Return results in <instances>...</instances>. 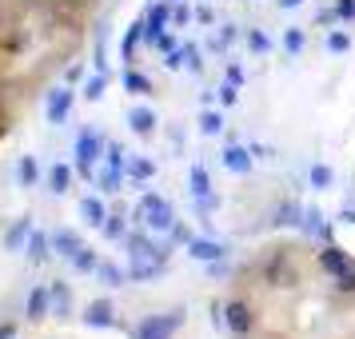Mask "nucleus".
Returning <instances> with one entry per match:
<instances>
[{"label":"nucleus","instance_id":"obj_11","mask_svg":"<svg viewBox=\"0 0 355 339\" xmlns=\"http://www.w3.org/2000/svg\"><path fill=\"white\" fill-rule=\"evenodd\" d=\"M279 4H288V8H295V4H300V0H279Z\"/></svg>","mask_w":355,"mask_h":339},{"label":"nucleus","instance_id":"obj_9","mask_svg":"<svg viewBox=\"0 0 355 339\" xmlns=\"http://www.w3.org/2000/svg\"><path fill=\"white\" fill-rule=\"evenodd\" d=\"M339 17H355V0H339Z\"/></svg>","mask_w":355,"mask_h":339},{"label":"nucleus","instance_id":"obj_7","mask_svg":"<svg viewBox=\"0 0 355 339\" xmlns=\"http://www.w3.org/2000/svg\"><path fill=\"white\" fill-rule=\"evenodd\" d=\"M284 44H288V52H300V49H304V36H300V33H288V36H284Z\"/></svg>","mask_w":355,"mask_h":339},{"label":"nucleus","instance_id":"obj_10","mask_svg":"<svg viewBox=\"0 0 355 339\" xmlns=\"http://www.w3.org/2000/svg\"><path fill=\"white\" fill-rule=\"evenodd\" d=\"M252 49L263 52V49H268V36H263V33H252Z\"/></svg>","mask_w":355,"mask_h":339},{"label":"nucleus","instance_id":"obj_3","mask_svg":"<svg viewBox=\"0 0 355 339\" xmlns=\"http://www.w3.org/2000/svg\"><path fill=\"white\" fill-rule=\"evenodd\" d=\"M320 268L327 275H336V279H339V275L352 272L355 263H352V256H347V252H339V247H323V252H320Z\"/></svg>","mask_w":355,"mask_h":339},{"label":"nucleus","instance_id":"obj_4","mask_svg":"<svg viewBox=\"0 0 355 339\" xmlns=\"http://www.w3.org/2000/svg\"><path fill=\"white\" fill-rule=\"evenodd\" d=\"M224 156H227V164H232V168H236V172H248V156H243L240 148H227Z\"/></svg>","mask_w":355,"mask_h":339},{"label":"nucleus","instance_id":"obj_2","mask_svg":"<svg viewBox=\"0 0 355 339\" xmlns=\"http://www.w3.org/2000/svg\"><path fill=\"white\" fill-rule=\"evenodd\" d=\"M224 323L236 331V336H252L256 331V307L248 299H227L224 304Z\"/></svg>","mask_w":355,"mask_h":339},{"label":"nucleus","instance_id":"obj_5","mask_svg":"<svg viewBox=\"0 0 355 339\" xmlns=\"http://www.w3.org/2000/svg\"><path fill=\"white\" fill-rule=\"evenodd\" d=\"M311 184H315V188H327V184H331V168L315 164V168H311Z\"/></svg>","mask_w":355,"mask_h":339},{"label":"nucleus","instance_id":"obj_1","mask_svg":"<svg viewBox=\"0 0 355 339\" xmlns=\"http://www.w3.org/2000/svg\"><path fill=\"white\" fill-rule=\"evenodd\" d=\"M84 36L80 0H0V140Z\"/></svg>","mask_w":355,"mask_h":339},{"label":"nucleus","instance_id":"obj_6","mask_svg":"<svg viewBox=\"0 0 355 339\" xmlns=\"http://www.w3.org/2000/svg\"><path fill=\"white\" fill-rule=\"evenodd\" d=\"M327 44H331V52H347V49H352V40H347L343 33H336L331 40H327Z\"/></svg>","mask_w":355,"mask_h":339},{"label":"nucleus","instance_id":"obj_8","mask_svg":"<svg viewBox=\"0 0 355 339\" xmlns=\"http://www.w3.org/2000/svg\"><path fill=\"white\" fill-rule=\"evenodd\" d=\"M192 252H196V256H204V259H211V256H220V247H211V243H196Z\"/></svg>","mask_w":355,"mask_h":339}]
</instances>
